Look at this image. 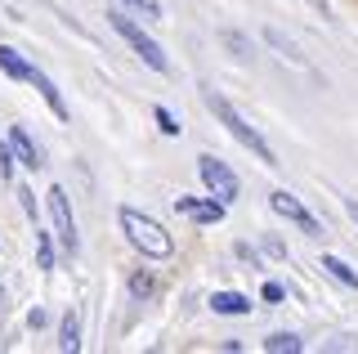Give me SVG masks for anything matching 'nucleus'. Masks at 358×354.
Instances as JSON below:
<instances>
[{
	"label": "nucleus",
	"instance_id": "39448f33",
	"mask_svg": "<svg viewBox=\"0 0 358 354\" xmlns=\"http://www.w3.org/2000/svg\"><path fill=\"white\" fill-rule=\"evenodd\" d=\"M45 202H50L54 234H59L63 251H67V256H76V251H81V238H76V220H72V206H67V193L63 189H50V193H45Z\"/></svg>",
	"mask_w": 358,
	"mask_h": 354
},
{
	"label": "nucleus",
	"instance_id": "ddd939ff",
	"mask_svg": "<svg viewBox=\"0 0 358 354\" xmlns=\"http://www.w3.org/2000/svg\"><path fill=\"white\" fill-rule=\"evenodd\" d=\"M59 346H63L67 354L81 350V323H76V314H67V318H63V327H59Z\"/></svg>",
	"mask_w": 358,
	"mask_h": 354
},
{
	"label": "nucleus",
	"instance_id": "7ed1b4c3",
	"mask_svg": "<svg viewBox=\"0 0 358 354\" xmlns=\"http://www.w3.org/2000/svg\"><path fill=\"white\" fill-rule=\"evenodd\" d=\"M108 23H112V31H117V36L126 41V45H130L134 54H139V59L148 63L152 72H171V59H166V50L157 45V41H152V36H148V31H143L139 23H134V18H126L121 9H112V14H108Z\"/></svg>",
	"mask_w": 358,
	"mask_h": 354
},
{
	"label": "nucleus",
	"instance_id": "423d86ee",
	"mask_svg": "<svg viewBox=\"0 0 358 354\" xmlns=\"http://www.w3.org/2000/svg\"><path fill=\"white\" fill-rule=\"evenodd\" d=\"M268 206H273V211H278V215H282V220H287V225H296V229H300V234H309V238H322V225H318V220H313V215L305 211V206H300V197H296V193H287V189H278L273 197H268Z\"/></svg>",
	"mask_w": 358,
	"mask_h": 354
},
{
	"label": "nucleus",
	"instance_id": "f8f14e48",
	"mask_svg": "<svg viewBox=\"0 0 358 354\" xmlns=\"http://www.w3.org/2000/svg\"><path fill=\"white\" fill-rule=\"evenodd\" d=\"M322 269H327L336 283H345V287H358V269H350V264H345L341 256H322Z\"/></svg>",
	"mask_w": 358,
	"mask_h": 354
},
{
	"label": "nucleus",
	"instance_id": "f3484780",
	"mask_svg": "<svg viewBox=\"0 0 358 354\" xmlns=\"http://www.w3.org/2000/svg\"><path fill=\"white\" fill-rule=\"evenodd\" d=\"M157 126H162V135H179V121L171 108H157Z\"/></svg>",
	"mask_w": 358,
	"mask_h": 354
},
{
	"label": "nucleus",
	"instance_id": "412c9836",
	"mask_svg": "<svg viewBox=\"0 0 358 354\" xmlns=\"http://www.w3.org/2000/svg\"><path fill=\"white\" fill-rule=\"evenodd\" d=\"M282 296H287L282 283H264V301H282Z\"/></svg>",
	"mask_w": 358,
	"mask_h": 354
},
{
	"label": "nucleus",
	"instance_id": "a211bd4d",
	"mask_svg": "<svg viewBox=\"0 0 358 354\" xmlns=\"http://www.w3.org/2000/svg\"><path fill=\"white\" fill-rule=\"evenodd\" d=\"M264 36H268V45H278V50H282L291 63H300V54H296V45H291V41H282V36H278V31H264Z\"/></svg>",
	"mask_w": 358,
	"mask_h": 354
},
{
	"label": "nucleus",
	"instance_id": "20e7f679",
	"mask_svg": "<svg viewBox=\"0 0 358 354\" xmlns=\"http://www.w3.org/2000/svg\"><path fill=\"white\" fill-rule=\"evenodd\" d=\"M197 175H201V184H206V189L215 193L224 206H229L233 197H238V175H233V171H229V166H224L220 157L201 153V157H197Z\"/></svg>",
	"mask_w": 358,
	"mask_h": 354
},
{
	"label": "nucleus",
	"instance_id": "4468645a",
	"mask_svg": "<svg viewBox=\"0 0 358 354\" xmlns=\"http://www.w3.org/2000/svg\"><path fill=\"white\" fill-rule=\"evenodd\" d=\"M268 354H300V337L296 332H273V337L264 341Z\"/></svg>",
	"mask_w": 358,
	"mask_h": 354
},
{
	"label": "nucleus",
	"instance_id": "dca6fc26",
	"mask_svg": "<svg viewBox=\"0 0 358 354\" xmlns=\"http://www.w3.org/2000/svg\"><path fill=\"white\" fill-rule=\"evenodd\" d=\"M36 260H41V269H54V242L41 229H36Z\"/></svg>",
	"mask_w": 358,
	"mask_h": 354
},
{
	"label": "nucleus",
	"instance_id": "1a4fd4ad",
	"mask_svg": "<svg viewBox=\"0 0 358 354\" xmlns=\"http://www.w3.org/2000/svg\"><path fill=\"white\" fill-rule=\"evenodd\" d=\"M0 72H5V76H14V81H31V72H36V68H31V63L22 59L18 50L0 45Z\"/></svg>",
	"mask_w": 358,
	"mask_h": 354
},
{
	"label": "nucleus",
	"instance_id": "9d476101",
	"mask_svg": "<svg viewBox=\"0 0 358 354\" xmlns=\"http://www.w3.org/2000/svg\"><path fill=\"white\" fill-rule=\"evenodd\" d=\"M31 85H36V90H41V99L50 104V113L59 117V121H67V104H63V94L54 90V81H50V76H45V72H31Z\"/></svg>",
	"mask_w": 358,
	"mask_h": 354
},
{
	"label": "nucleus",
	"instance_id": "f03ea898",
	"mask_svg": "<svg viewBox=\"0 0 358 354\" xmlns=\"http://www.w3.org/2000/svg\"><path fill=\"white\" fill-rule=\"evenodd\" d=\"M121 229H126V238H130V247L134 251H143L148 260H166L175 251V238L166 234L162 225H157L152 215H143V211H121Z\"/></svg>",
	"mask_w": 358,
	"mask_h": 354
},
{
	"label": "nucleus",
	"instance_id": "2eb2a0df",
	"mask_svg": "<svg viewBox=\"0 0 358 354\" xmlns=\"http://www.w3.org/2000/svg\"><path fill=\"white\" fill-rule=\"evenodd\" d=\"M121 5L139 9V14H143V23H162V5H157V0H121Z\"/></svg>",
	"mask_w": 358,
	"mask_h": 354
},
{
	"label": "nucleus",
	"instance_id": "4be33fe9",
	"mask_svg": "<svg viewBox=\"0 0 358 354\" xmlns=\"http://www.w3.org/2000/svg\"><path fill=\"white\" fill-rule=\"evenodd\" d=\"M345 211H350V220L358 225V202H354V197H350V202H345Z\"/></svg>",
	"mask_w": 358,
	"mask_h": 354
},
{
	"label": "nucleus",
	"instance_id": "9b49d317",
	"mask_svg": "<svg viewBox=\"0 0 358 354\" xmlns=\"http://www.w3.org/2000/svg\"><path fill=\"white\" fill-rule=\"evenodd\" d=\"M210 309H215V314H251V301L238 296V292H215L210 296Z\"/></svg>",
	"mask_w": 358,
	"mask_h": 354
},
{
	"label": "nucleus",
	"instance_id": "6ab92c4d",
	"mask_svg": "<svg viewBox=\"0 0 358 354\" xmlns=\"http://www.w3.org/2000/svg\"><path fill=\"white\" fill-rule=\"evenodd\" d=\"M130 296H152V278H148V274H134V278H130Z\"/></svg>",
	"mask_w": 358,
	"mask_h": 354
},
{
	"label": "nucleus",
	"instance_id": "0eeeda50",
	"mask_svg": "<svg viewBox=\"0 0 358 354\" xmlns=\"http://www.w3.org/2000/svg\"><path fill=\"white\" fill-rule=\"evenodd\" d=\"M175 211L197 220V225H220L224 220V202L220 197H175Z\"/></svg>",
	"mask_w": 358,
	"mask_h": 354
},
{
	"label": "nucleus",
	"instance_id": "6e6552de",
	"mask_svg": "<svg viewBox=\"0 0 358 354\" xmlns=\"http://www.w3.org/2000/svg\"><path fill=\"white\" fill-rule=\"evenodd\" d=\"M9 148L22 157V166H31V171L41 166V148H36V139H31L22 126H9Z\"/></svg>",
	"mask_w": 358,
	"mask_h": 354
},
{
	"label": "nucleus",
	"instance_id": "aec40b11",
	"mask_svg": "<svg viewBox=\"0 0 358 354\" xmlns=\"http://www.w3.org/2000/svg\"><path fill=\"white\" fill-rule=\"evenodd\" d=\"M9 171H14V153L0 143V175H9Z\"/></svg>",
	"mask_w": 358,
	"mask_h": 354
},
{
	"label": "nucleus",
	"instance_id": "f257e3e1",
	"mask_svg": "<svg viewBox=\"0 0 358 354\" xmlns=\"http://www.w3.org/2000/svg\"><path fill=\"white\" fill-rule=\"evenodd\" d=\"M201 99H206V108H210V113H215V117L224 121V130H229V135L238 139L242 148H251V153H255V157H260L264 166H278V157H273V148L264 143V135H260V130H255L251 121H246V117H242V113H238V108H233V104H229V99H224L220 90H210V85H206V90H201Z\"/></svg>",
	"mask_w": 358,
	"mask_h": 354
}]
</instances>
